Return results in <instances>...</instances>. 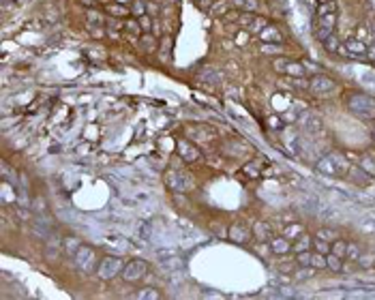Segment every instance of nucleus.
I'll return each instance as SVG.
<instances>
[{
    "label": "nucleus",
    "instance_id": "1a4fd4ad",
    "mask_svg": "<svg viewBox=\"0 0 375 300\" xmlns=\"http://www.w3.org/2000/svg\"><path fill=\"white\" fill-rule=\"evenodd\" d=\"M274 69L283 75H290V77H305V65L303 63H296V60H287V58H274Z\"/></svg>",
    "mask_w": 375,
    "mask_h": 300
},
{
    "label": "nucleus",
    "instance_id": "393cba45",
    "mask_svg": "<svg viewBox=\"0 0 375 300\" xmlns=\"http://www.w3.org/2000/svg\"><path fill=\"white\" fill-rule=\"evenodd\" d=\"M330 253H335V255H339V257H345L347 255V242L341 240V238L333 240V244H330Z\"/></svg>",
    "mask_w": 375,
    "mask_h": 300
},
{
    "label": "nucleus",
    "instance_id": "0eeeda50",
    "mask_svg": "<svg viewBox=\"0 0 375 300\" xmlns=\"http://www.w3.org/2000/svg\"><path fill=\"white\" fill-rule=\"evenodd\" d=\"M146 272H148V264H146L144 260H131L125 264L120 277L125 279L127 283H135V281H142L146 277Z\"/></svg>",
    "mask_w": 375,
    "mask_h": 300
},
{
    "label": "nucleus",
    "instance_id": "423d86ee",
    "mask_svg": "<svg viewBox=\"0 0 375 300\" xmlns=\"http://www.w3.org/2000/svg\"><path fill=\"white\" fill-rule=\"evenodd\" d=\"M73 260H75V266H77L82 272L97 270V255H95V251H92L88 244H82V247L75 251Z\"/></svg>",
    "mask_w": 375,
    "mask_h": 300
},
{
    "label": "nucleus",
    "instance_id": "473e14b6",
    "mask_svg": "<svg viewBox=\"0 0 375 300\" xmlns=\"http://www.w3.org/2000/svg\"><path fill=\"white\" fill-rule=\"evenodd\" d=\"M349 260H354V262H358V257H360V249H358V244L356 242H347V255Z\"/></svg>",
    "mask_w": 375,
    "mask_h": 300
},
{
    "label": "nucleus",
    "instance_id": "9b49d317",
    "mask_svg": "<svg viewBox=\"0 0 375 300\" xmlns=\"http://www.w3.org/2000/svg\"><path fill=\"white\" fill-rule=\"evenodd\" d=\"M176 150H178V155H180L182 161H187V163H193V161H198L200 159V148L195 144H191L189 139H178L176 142Z\"/></svg>",
    "mask_w": 375,
    "mask_h": 300
},
{
    "label": "nucleus",
    "instance_id": "f3484780",
    "mask_svg": "<svg viewBox=\"0 0 375 300\" xmlns=\"http://www.w3.org/2000/svg\"><path fill=\"white\" fill-rule=\"evenodd\" d=\"M240 24H242V26H247L249 30H255V33H260L264 26H268V24L264 22L262 17H255V15H251V13L240 15Z\"/></svg>",
    "mask_w": 375,
    "mask_h": 300
},
{
    "label": "nucleus",
    "instance_id": "f03ea898",
    "mask_svg": "<svg viewBox=\"0 0 375 300\" xmlns=\"http://www.w3.org/2000/svg\"><path fill=\"white\" fill-rule=\"evenodd\" d=\"M347 167H349L347 159L341 157L339 152H333V155L319 159L317 165H315V169L319 171V174H324V176H339V174H343V171H347Z\"/></svg>",
    "mask_w": 375,
    "mask_h": 300
},
{
    "label": "nucleus",
    "instance_id": "cd10ccee",
    "mask_svg": "<svg viewBox=\"0 0 375 300\" xmlns=\"http://www.w3.org/2000/svg\"><path fill=\"white\" fill-rule=\"evenodd\" d=\"M260 169H262L260 163H247V165L242 167L244 176H249V178H257V176H260Z\"/></svg>",
    "mask_w": 375,
    "mask_h": 300
},
{
    "label": "nucleus",
    "instance_id": "2f4dec72",
    "mask_svg": "<svg viewBox=\"0 0 375 300\" xmlns=\"http://www.w3.org/2000/svg\"><path fill=\"white\" fill-rule=\"evenodd\" d=\"M317 238H322V240H326V242H333V240L339 238V234H337L335 230H319L317 232Z\"/></svg>",
    "mask_w": 375,
    "mask_h": 300
},
{
    "label": "nucleus",
    "instance_id": "ddd939ff",
    "mask_svg": "<svg viewBox=\"0 0 375 300\" xmlns=\"http://www.w3.org/2000/svg\"><path fill=\"white\" fill-rule=\"evenodd\" d=\"M86 24H88V30L92 33V36H103L105 34V30H103V17L99 11H95V9H90L88 11V20H86Z\"/></svg>",
    "mask_w": 375,
    "mask_h": 300
},
{
    "label": "nucleus",
    "instance_id": "c756f323",
    "mask_svg": "<svg viewBox=\"0 0 375 300\" xmlns=\"http://www.w3.org/2000/svg\"><path fill=\"white\" fill-rule=\"evenodd\" d=\"M82 247V242L77 240V238H67L65 240V251L67 253H71V255H75V251Z\"/></svg>",
    "mask_w": 375,
    "mask_h": 300
},
{
    "label": "nucleus",
    "instance_id": "f704fd0d",
    "mask_svg": "<svg viewBox=\"0 0 375 300\" xmlns=\"http://www.w3.org/2000/svg\"><path fill=\"white\" fill-rule=\"evenodd\" d=\"M313 244H315V251H319V253H324V255H328L330 253V244L322 240V238H317V240H313Z\"/></svg>",
    "mask_w": 375,
    "mask_h": 300
},
{
    "label": "nucleus",
    "instance_id": "412c9836",
    "mask_svg": "<svg viewBox=\"0 0 375 300\" xmlns=\"http://www.w3.org/2000/svg\"><path fill=\"white\" fill-rule=\"evenodd\" d=\"M303 234H305V228H303L300 223H290V225L285 228V232H283V236L290 238V240H296V238L303 236Z\"/></svg>",
    "mask_w": 375,
    "mask_h": 300
},
{
    "label": "nucleus",
    "instance_id": "aec40b11",
    "mask_svg": "<svg viewBox=\"0 0 375 300\" xmlns=\"http://www.w3.org/2000/svg\"><path fill=\"white\" fill-rule=\"evenodd\" d=\"M107 13L112 15V17H129V11L125 4H120V2H112V4H107Z\"/></svg>",
    "mask_w": 375,
    "mask_h": 300
},
{
    "label": "nucleus",
    "instance_id": "c85d7f7f",
    "mask_svg": "<svg viewBox=\"0 0 375 300\" xmlns=\"http://www.w3.org/2000/svg\"><path fill=\"white\" fill-rule=\"evenodd\" d=\"M324 13H337V2L335 0L324 2V4H317V15H324Z\"/></svg>",
    "mask_w": 375,
    "mask_h": 300
},
{
    "label": "nucleus",
    "instance_id": "a18cd8bd",
    "mask_svg": "<svg viewBox=\"0 0 375 300\" xmlns=\"http://www.w3.org/2000/svg\"><path fill=\"white\" fill-rule=\"evenodd\" d=\"M152 2H157V4H161V2H165V0H152Z\"/></svg>",
    "mask_w": 375,
    "mask_h": 300
},
{
    "label": "nucleus",
    "instance_id": "c9c22d12",
    "mask_svg": "<svg viewBox=\"0 0 375 300\" xmlns=\"http://www.w3.org/2000/svg\"><path fill=\"white\" fill-rule=\"evenodd\" d=\"M324 45H326V47H328V50H330V52H337V50H339V45H341V43H339V41H337V36L333 34V36H328V39H326V41H324Z\"/></svg>",
    "mask_w": 375,
    "mask_h": 300
},
{
    "label": "nucleus",
    "instance_id": "a878e982",
    "mask_svg": "<svg viewBox=\"0 0 375 300\" xmlns=\"http://www.w3.org/2000/svg\"><path fill=\"white\" fill-rule=\"evenodd\" d=\"M311 268H315V270L326 268V255L319 251H311Z\"/></svg>",
    "mask_w": 375,
    "mask_h": 300
},
{
    "label": "nucleus",
    "instance_id": "7ed1b4c3",
    "mask_svg": "<svg viewBox=\"0 0 375 300\" xmlns=\"http://www.w3.org/2000/svg\"><path fill=\"white\" fill-rule=\"evenodd\" d=\"M165 185L176 193H187L189 189H193V180L191 176H187L180 169H168L165 171Z\"/></svg>",
    "mask_w": 375,
    "mask_h": 300
},
{
    "label": "nucleus",
    "instance_id": "72a5a7b5",
    "mask_svg": "<svg viewBox=\"0 0 375 300\" xmlns=\"http://www.w3.org/2000/svg\"><path fill=\"white\" fill-rule=\"evenodd\" d=\"M125 28L129 30V33H133L135 36L142 34V26H139V22H133V20H127L125 22Z\"/></svg>",
    "mask_w": 375,
    "mask_h": 300
},
{
    "label": "nucleus",
    "instance_id": "6ab92c4d",
    "mask_svg": "<svg viewBox=\"0 0 375 300\" xmlns=\"http://www.w3.org/2000/svg\"><path fill=\"white\" fill-rule=\"evenodd\" d=\"M139 47H142L146 54L155 52L157 50V39L152 34H142V36H139Z\"/></svg>",
    "mask_w": 375,
    "mask_h": 300
},
{
    "label": "nucleus",
    "instance_id": "20e7f679",
    "mask_svg": "<svg viewBox=\"0 0 375 300\" xmlns=\"http://www.w3.org/2000/svg\"><path fill=\"white\" fill-rule=\"evenodd\" d=\"M122 268H125V264H122L120 257H103V260L97 264V277L103 279V281H109L114 277H118V274L122 272Z\"/></svg>",
    "mask_w": 375,
    "mask_h": 300
},
{
    "label": "nucleus",
    "instance_id": "4c0bfd02",
    "mask_svg": "<svg viewBox=\"0 0 375 300\" xmlns=\"http://www.w3.org/2000/svg\"><path fill=\"white\" fill-rule=\"evenodd\" d=\"M139 26H142V30H152V22H150V17L148 15H139Z\"/></svg>",
    "mask_w": 375,
    "mask_h": 300
},
{
    "label": "nucleus",
    "instance_id": "5701e85b",
    "mask_svg": "<svg viewBox=\"0 0 375 300\" xmlns=\"http://www.w3.org/2000/svg\"><path fill=\"white\" fill-rule=\"evenodd\" d=\"M326 268H330V270L339 272L341 268H343V257L335 255V253H328V255H326Z\"/></svg>",
    "mask_w": 375,
    "mask_h": 300
},
{
    "label": "nucleus",
    "instance_id": "6e6552de",
    "mask_svg": "<svg viewBox=\"0 0 375 300\" xmlns=\"http://www.w3.org/2000/svg\"><path fill=\"white\" fill-rule=\"evenodd\" d=\"M309 88H311L315 95H319V97H330V95H335V90H337V82H335L333 77L317 73V75L311 77Z\"/></svg>",
    "mask_w": 375,
    "mask_h": 300
},
{
    "label": "nucleus",
    "instance_id": "c03bdc74",
    "mask_svg": "<svg viewBox=\"0 0 375 300\" xmlns=\"http://www.w3.org/2000/svg\"><path fill=\"white\" fill-rule=\"evenodd\" d=\"M324 2H330V0H317V4H324Z\"/></svg>",
    "mask_w": 375,
    "mask_h": 300
},
{
    "label": "nucleus",
    "instance_id": "39448f33",
    "mask_svg": "<svg viewBox=\"0 0 375 300\" xmlns=\"http://www.w3.org/2000/svg\"><path fill=\"white\" fill-rule=\"evenodd\" d=\"M335 26H337V13L315 15V36L322 43L328 39V36L335 34Z\"/></svg>",
    "mask_w": 375,
    "mask_h": 300
},
{
    "label": "nucleus",
    "instance_id": "e433bc0d",
    "mask_svg": "<svg viewBox=\"0 0 375 300\" xmlns=\"http://www.w3.org/2000/svg\"><path fill=\"white\" fill-rule=\"evenodd\" d=\"M131 11H133V13L135 15H144L146 13V7H144V2H142V0H133V7H131Z\"/></svg>",
    "mask_w": 375,
    "mask_h": 300
},
{
    "label": "nucleus",
    "instance_id": "bb28decb",
    "mask_svg": "<svg viewBox=\"0 0 375 300\" xmlns=\"http://www.w3.org/2000/svg\"><path fill=\"white\" fill-rule=\"evenodd\" d=\"M253 232H255V238H257V240H270V234H268V225L266 223H255L253 225Z\"/></svg>",
    "mask_w": 375,
    "mask_h": 300
},
{
    "label": "nucleus",
    "instance_id": "dca6fc26",
    "mask_svg": "<svg viewBox=\"0 0 375 300\" xmlns=\"http://www.w3.org/2000/svg\"><path fill=\"white\" fill-rule=\"evenodd\" d=\"M270 251H273L274 255H285V253H290V251H292L290 238H285V236L273 238V240H270Z\"/></svg>",
    "mask_w": 375,
    "mask_h": 300
},
{
    "label": "nucleus",
    "instance_id": "58836bf2",
    "mask_svg": "<svg viewBox=\"0 0 375 300\" xmlns=\"http://www.w3.org/2000/svg\"><path fill=\"white\" fill-rule=\"evenodd\" d=\"M257 7H260V0H244V11H247V13H251V11H255Z\"/></svg>",
    "mask_w": 375,
    "mask_h": 300
},
{
    "label": "nucleus",
    "instance_id": "a19ab883",
    "mask_svg": "<svg viewBox=\"0 0 375 300\" xmlns=\"http://www.w3.org/2000/svg\"><path fill=\"white\" fill-rule=\"evenodd\" d=\"M268 125H270V127H274V129H279V127H281V122H279V118H276V116H270V118H268Z\"/></svg>",
    "mask_w": 375,
    "mask_h": 300
},
{
    "label": "nucleus",
    "instance_id": "7c9ffc66",
    "mask_svg": "<svg viewBox=\"0 0 375 300\" xmlns=\"http://www.w3.org/2000/svg\"><path fill=\"white\" fill-rule=\"evenodd\" d=\"M296 262H298V266H303V268H311V251H300Z\"/></svg>",
    "mask_w": 375,
    "mask_h": 300
},
{
    "label": "nucleus",
    "instance_id": "4468645a",
    "mask_svg": "<svg viewBox=\"0 0 375 300\" xmlns=\"http://www.w3.org/2000/svg\"><path fill=\"white\" fill-rule=\"evenodd\" d=\"M227 238H230L232 242H238V244H244V242H249V238H251V232L244 228V225L240 223H234L230 230H227Z\"/></svg>",
    "mask_w": 375,
    "mask_h": 300
},
{
    "label": "nucleus",
    "instance_id": "a211bd4d",
    "mask_svg": "<svg viewBox=\"0 0 375 300\" xmlns=\"http://www.w3.org/2000/svg\"><path fill=\"white\" fill-rule=\"evenodd\" d=\"M189 133H200V137L198 139H212L217 133L212 131L210 127H204V125H191V127H187V135Z\"/></svg>",
    "mask_w": 375,
    "mask_h": 300
},
{
    "label": "nucleus",
    "instance_id": "f257e3e1",
    "mask_svg": "<svg viewBox=\"0 0 375 300\" xmlns=\"http://www.w3.org/2000/svg\"><path fill=\"white\" fill-rule=\"evenodd\" d=\"M347 107L354 116H358L362 120H373L375 118V99L371 95L356 93L347 99Z\"/></svg>",
    "mask_w": 375,
    "mask_h": 300
},
{
    "label": "nucleus",
    "instance_id": "49530a36",
    "mask_svg": "<svg viewBox=\"0 0 375 300\" xmlns=\"http://www.w3.org/2000/svg\"><path fill=\"white\" fill-rule=\"evenodd\" d=\"M118 2H120V4H125V2H129V0H118Z\"/></svg>",
    "mask_w": 375,
    "mask_h": 300
},
{
    "label": "nucleus",
    "instance_id": "9d476101",
    "mask_svg": "<svg viewBox=\"0 0 375 300\" xmlns=\"http://www.w3.org/2000/svg\"><path fill=\"white\" fill-rule=\"evenodd\" d=\"M337 54H343L347 58H365L367 56V45L358 39H347L343 45H339Z\"/></svg>",
    "mask_w": 375,
    "mask_h": 300
},
{
    "label": "nucleus",
    "instance_id": "37998d69",
    "mask_svg": "<svg viewBox=\"0 0 375 300\" xmlns=\"http://www.w3.org/2000/svg\"><path fill=\"white\" fill-rule=\"evenodd\" d=\"M82 4H88V7L92 9V7H95V2H92V0H82Z\"/></svg>",
    "mask_w": 375,
    "mask_h": 300
},
{
    "label": "nucleus",
    "instance_id": "f8f14e48",
    "mask_svg": "<svg viewBox=\"0 0 375 300\" xmlns=\"http://www.w3.org/2000/svg\"><path fill=\"white\" fill-rule=\"evenodd\" d=\"M257 36H260L262 43H274V45H281L283 43V33H281L276 26H264L260 33H257Z\"/></svg>",
    "mask_w": 375,
    "mask_h": 300
},
{
    "label": "nucleus",
    "instance_id": "4be33fe9",
    "mask_svg": "<svg viewBox=\"0 0 375 300\" xmlns=\"http://www.w3.org/2000/svg\"><path fill=\"white\" fill-rule=\"evenodd\" d=\"M135 298L137 300H159L161 294H159V290H155V287H144V290H139L135 294Z\"/></svg>",
    "mask_w": 375,
    "mask_h": 300
},
{
    "label": "nucleus",
    "instance_id": "79ce46f5",
    "mask_svg": "<svg viewBox=\"0 0 375 300\" xmlns=\"http://www.w3.org/2000/svg\"><path fill=\"white\" fill-rule=\"evenodd\" d=\"M232 4H234V7H238V9H242L244 7V0H232Z\"/></svg>",
    "mask_w": 375,
    "mask_h": 300
},
{
    "label": "nucleus",
    "instance_id": "b1692460",
    "mask_svg": "<svg viewBox=\"0 0 375 300\" xmlns=\"http://www.w3.org/2000/svg\"><path fill=\"white\" fill-rule=\"evenodd\" d=\"M311 244H313V240H311V236H298L296 238V244H292V249L296 251V253H300V251H311Z\"/></svg>",
    "mask_w": 375,
    "mask_h": 300
},
{
    "label": "nucleus",
    "instance_id": "2eb2a0df",
    "mask_svg": "<svg viewBox=\"0 0 375 300\" xmlns=\"http://www.w3.org/2000/svg\"><path fill=\"white\" fill-rule=\"evenodd\" d=\"M198 77H200L204 84H208V86H221V82H223V75H221V71L214 69V67H204V69L200 71Z\"/></svg>",
    "mask_w": 375,
    "mask_h": 300
},
{
    "label": "nucleus",
    "instance_id": "ea45409f",
    "mask_svg": "<svg viewBox=\"0 0 375 300\" xmlns=\"http://www.w3.org/2000/svg\"><path fill=\"white\" fill-rule=\"evenodd\" d=\"M358 262H360V266H371L375 262V257L373 255H362V257H358Z\"/></svg>",
    "mask_w": 375,
    "mask_h": 300
}]
</instances>
